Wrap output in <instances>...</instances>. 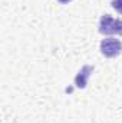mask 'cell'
<instances>
[{
	"mask_svg": "<svg viewBox=\"0 0 122 123\" xmlns=\"http://www.w3.org/2000/svg\"><path fill=\"white\" fill-rule=\"evenodd\" d=\"M122 52V43L118 39L114 37H108L103 39L101 43V53L105 57H116L119 56Z\"/></svg>",
	"mask_w": 122,
	"mask_h": 123,
	"instance_id": "obj_1",
	"label": "cell"
},
{
	"mask_svg": "<svg viewBox=\"0 0 122 123\" xmlns=\"http://www.w3.org/2000/svg\"><path fill=\"white\" fill-rule=\"evenodd\" d=\"M115 23H116V20L112 16L103 14L101 17V22H99V31L102 34H114L115 33Z\"/></svg>",
	"mask_w": 122,
	"mask_h": 123,
	"instance_id": "obj_2",
	"label": "cell"
},
{
	"mask_svg": "<svg viewBox=\"0 0 122 123\" xmlns=\"http://www.w3.org/2000/svg\"><path fill=\"white\" fill-rule=\"evenodd\" d=\"M92 72H93V66H83V67L81 69V72H79V73H78V76L75 77L76 87H79V89H83V87H86L88 77L91 76Z\"/></svg>",
	"mask_w": 122,
	"mask_h": 123,
	"instance_id": "obj_3",
	"label": "cell"
},
{
	"mask_svg": "<svg viewBox=\"0 0 122 123\" xmlns=\"http://www.w3.org/2000/svg\"><path fill=\"white\" fill-rule=\"evenodd\" d=\"M112 7H114L119 14H122V0H112Z\"/></svg>",
	"mask_w": 122,
	"mask_h": 123,
	"instance_id": "obj_4",
	"label": "cell"
},
{
	"mask_svg": "<svg viewBox=\"0 0 122 123\" xmlns=\"http://www.w3.org/2000/svg\"><path fill=\"white\" fill-rule=\"evenodd\" d=\"M115 33L122 36V19H118L115 23Z\"/></svg>",
	"mask_w": 122,
	"mask_h": 123,
	"instance_id": "obj_5",
	"label": "cell"
},
{
	"mask_svg": "<svg viewBox=\"0 0 122 123\" xmlns=\"http://www.w3.org/2000/svg\"><path fill=\"white\" fill-rule=\"evenodd\" d=\"M62 4H65V3H69V1H72V0H59Z\"/></svg>",
	"mask_w": 122,
	"mask_h": 123,
	"instance_id": "obj_6",
	"label": "cell"
}]
</instances>
